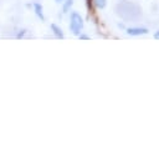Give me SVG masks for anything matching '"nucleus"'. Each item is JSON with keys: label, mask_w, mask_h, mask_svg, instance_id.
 Here are the masks:
<instances>
[{"label": "nucleus", "mask_w": 159, "mask_h": 158, "mask_svg": "<svg viewBox=\"0 0 159 158\" xmlns=\"http://www.w3.org/2000/svg\"><path fill=\"white\" fill-rule=\"evenodd\" d=\"M93 4H94L96 7L103 9L106 6V4H107V0H93Z\"/></svg>", "instance_id": "obj_7"}, {"label": "nucleus", "mask_w": 159, "mask_h": 158, "mask_svg": "<svg viewBox=\"0 0 159 158\" xmlns=\"http://www.w3.org/2000/svg\"><path fill=\"white\" fill-rule=\"evenodd\" d=\"M127 34L132 35V36L145 35V34H148V29H145V27H129V29H127Z\"/></svg>", "instance_id": "obj_3"}, {"label": "nucleus", "mask_w": 159, "mask_h": 158, "mask_svg": "<svg viewBox=\"0 0 159 158\" xmlns=\"http://www.w3.org/2000/svg\"><path fill=\"white\" fill-rule=\"evenodd\" d=\"M80 39H83V40H88V36H86V35H80Z\"/></svg>", "instance_id": "obj_9"}, {"label": "nucleus", "mask_w": 159, "mask_h": 158, "mask_svg": "<svg viewBox=\"0 0 159 158\" xmlns=\"http://www.w3.org/2000/svg\"><path fill=\"white\" fill-rule=\"evenodd\" d=\"M34 10H35V14L37 15V17L43 21L45 20V16H43V11H42V5L39 4V2H35L34 4Z\"/></svg>", "instance_id": "obj_4"}, {"label": "nucleus", "mask_w": 159, "mask_h": 158, "mask_svg": "<svg viewBox=\"0 0 159 158\" xmlns=\"http://www.w3.org/2000/svg\"><path fill=\"white\" fill-rule=\"evenodd\" d=\"M154 39H157V40H159V31H157V32L154 34Z\"/></svg>", "instance_id": "obj_10"}, {"label": "nucleus", "mask_w": 159, "mask_h": 158, "mask_svg": "<svg viewBox=\"0 0 159 158\" xmlns=\"http://www.w3.org/2000/svg\"><path fill=\"white\" fill-rule=\"evenodd\" d=\"M51 30H52V32L55 34L56 37L63 39V32H62V29L60 26H57L56 24H51Z\"/></svg>", "instance_id": "obj_5"}, {"label": "nucleus", "mask_w": 159, "mask_h": 158, "mask_svg": "<svg viewBox=\"0 0 159 158\" xmlns=\"http://www.w3.org/2000/svg\"><path fill=\"white\" fill-rule=\"evenodd\" d=\"M82 27H83V20H82L81 15L78 12H72L71 17H70V29H71L72 34L80 35Z\"/></svg>", "instance_id": "obj_2"}, {"label": "nucleus", "mask_w": 159, "mask_h": 158, "mask_svg": "<svg viewBox=\"0 0 159 158\" xmlns=\"http://www.w3.org/2000/svg\"><path fill=\"white\" fill-rule=\"evenodd\" d=\"M61 1H62V0H56V2H61Z\"/></svg>", "instance_id": "obj_11"}, {"label": "nucleus", "mask_w": 159, "mask_h": 158, "mask_svg": "<svg viewBox=\"0 0 159 158\" xmlns=\"http://www.w3.org/2000/svg\"><path fill=\"white\" fill-rule=\"evenodd\" d=\"M117 14L124 20H137L142 15L139 6L127 1H122L117 5Z\"/></svg>", "instance_id": "obj_1"}, {"label": "nucleus", "mask_w": 159, "mask_h": 158, "mask_svg": "<svg viewBox=\"0 0 159 158\" xmlns=\"http://www.w3.org/2000/svg\"><path fill=\"white\" fill-rule=\"evenodd\" d=\"M86 4H87V9H88V11L92 12V11H93V6H92L93 0H86Z\"/></svg>", "instance_id": "obj_8"}, {"label": "nucleus", "mask_w": 159, "mask_h": 158, "mask_svg": "<svg viewBox=\"0 0 159 158\" xmlns=\"http://www.w3.org/2000/svg\"><path fill=\"white\" fill-rule=\"evenodd\" d=\"M72 4H73V0H65V2H63V6H62V12H68L70 11V9H71V6H72Z\"/></svg>", "instance_id": "obj_6"}]
</instances>
